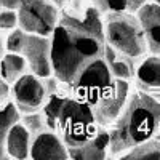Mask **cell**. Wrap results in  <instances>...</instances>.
Returning <instances> with one entry per match:
<instances>
[{
  "label": "cell",
  "mask_w": 160,
  "mask_h": 160,
  "mask_svg": "<svg viewBox=\"0 0 160 160\" xmlns=\"http://www.w3.org/2000/svg\"><path fill=\"white\" fill-rule=\"evenodd\" d=\"M102 13L88 7L82 18L59 13L51 32V69L61 83H72L88 62L104 56L106 37Z\"/></svg>",
  "instance_id": "cell-1"
},
{
  "label": "cell",
  "mask_w": 160,
  "mask_h": 160,
  "mask_svg": "<svg viewBox=\"0 0 160 160\" xmlns=\"http://www.w3.org/2000/svg\"><path fill=\"white\" fill-rule=\"evenodd\" d=\"M160 125V99L138 90L128 96L125 108L109 130V152L120 154L151 139Z\"/></svg>",
  "instance_id": "cell-2"
},
{
  "label": "cell",
  "mask_w": 160,
  "mask_h": 160,
  "mask_svg": "<svg viewBox=\"0 0 160 160\" xmlns=\"http://www.w3.org/2000/svg\"><path fill=\"white\" fill-rule=\"evenodd\" d=\"M104 37L106 43L130 58H139L148 51V43L136 15L130 11L104 13Z\"/></svg>",
  "instance_id": "cell-3"
},
{
  "label": "cell",
  "mask_w": 160,
  "mask_h": 160,
  "mask_svg": "<svg viewBox=\"0 0 160 160\" xmlns=\"http://www.w3.org/2000/svg\"><path fill=\"white\" fill-rule=\"evenodd\" d=\"M99 125L96 123L91 106L75 96L66 98L62 109L58 118V136L68 148H77L85 144L95 133Z\"/></svg>",
  "instance_id": "cell-4"
},
{
  "label": "cell",
  "mask_w": 160,
  "mask_h": 160,
  "mask_svg": "<svg viewBox=\"0 0 160 160\" xmlns=\"http://www.w3.org/2000/svg\"><path fill=\"white\" fill-rule=\"evenodd\" d=\"M69 85L75 98L88 102L93 108L114 90L115 77L112 75L108 61L102 56L88 62Z\"/></svg>",
  "instance_id": "cell-5"
},
{
  "label": "cell",
  "mask_w": 160,
  "mask_h": 160,
  "mask_svg": "<svg viewBox=\"0 0 160 160\" xmlns=\"http://www.w3.org/2000/svg\"><path fill=\"white\" fill-rule=\"evenodd\" d=\"M19 28L29 34L51 35L59 19L56 3L51 0H34V2L18 8Z\"/></svg>",
  "instance_id": "cell-6"
},
{
  "label": "cell",
  "mask_w": 160,
  "mask_h": 160,
  "mask_svg": "<svg viewBox=\"0 0 160 160\" xmlns=\"http://www.w3.org/2000/svg\"><path fill=\"white\" fill-rule=\"evenodd\" d=\"M19 55L28 61L32 74L40 78L53 75L51 69V37L40 34H26Z\"/></svg>",
  "instance_id": "cell-7"
},
{
  "label": "cell",
  "mask_w": 160,
  "mask_h": 160,
  "mask_svg": "<svg viewBox=\"0 0 160 160\" xmlns=\"http://www.w3.org/2000/svg\"><path fill=\"white\" fill-rule=\"evenodd\" d=\"M11 95L15 104L21 114L37 112L43 108L47 99V90L43 87L42 78L35 74H24L21 75L11 88Z\"/></svg>",
  "instance_id": "cell-8"
},
{
  "label": "cell",
  "mask_w": 160,
  "mask_h": 160,
  "mask_svg": "<svg viewBox=\"0 0 160 160\" xmlns=\"http://www.w3.org/2000/svg\"><path fill=\"white\" fill-rule=\"evenodd\" d=\"M130 96V83L128 80L115 78V87L108 96H104L98 104L93 106V114H95L96 123L99 127H109L112 125L117 117L122 114L125 104Z\"/></svg>",
  "instance_id": "cell-9"
},
{
  "label": "cell",
  "mask_w": 160,
  "mask_h": 160,
  "mask_svg": "<svg viewBox=\"0 0 160 160\" xmlns=\"http://www.w3.org/2000/svg\"><path fill=\"white\" fill-rule=\"evenodd\" d=\"M31 158L34 160H68V146L53 130H45L32 138Z\"/></svg>",
  "instance_id": "cell-10"
},
{
  "label": "cell",
  "mask_w": 160,
  "mask_h": 160,
  "mask_svg": "<svg viewBox=\"0 0 160 160\" xmlns=\"http://www.w3.org/2000/svg\"><path fill=\"white\" fill-rule=\"evenodd\" d=\"M136 16L146 37L148 51L152 55H160V5L146 2L136 11Z\"/></svg>",
  "instance_id": "cell-11"
},
{
  "label": "cell",
  "mask_w": 160,
  "mask_h": 160,
  "mask_svg": "<svg viewBox=\"0 0 160 160\" xmlns=\"http://www.w3.org/2000/svg\"><path fill=\"white\" fill-rule=\"evenodd\" d=\"M111 148V136L109 131L102 127L93 135L85 144L77 146V148H68L69 158L74 160H104L108 157Z\"/></svg>",
  "instance_id": "cell-12"
},
{
  "label": "cell",
  "mask_w": 160,
  "mask_h": 160,
  "mask_svg": "<svg viewBox=\"0 0 160 160\" xmlns=\"http://www.w3.org/2000/svg\"><path fill=\"white\" fill-rule=\"evenodd\" d=\"M31 144H32V136L21 122L15 123L10 128L5 139V148L10 158H18V160L29 158Z\"/></svg>",
  "instance_id": "cell-13"
},
{
  "label": "cell",
  "mask_w": 160,
  "mask_h": 160,
  "mask_svg": "<svg viewBox=\"0 0 160 160\" xmlns=\"http://www.w3.org/2000/svg\"><path fill=\"white\" fill-rule=\"evenodd\" d=\"M135 77L142 90L152 91L151 95L158 98L160 95V55L148 56L135 71Z\"/></svg>",
  "instance_id": "cell-14"
},
{
  "label": "cell",
  "mask_w": 160,
  "mask_h": 160,
  "mask_svg": "<svg viewBox=\"0 0 160 160\" xmlns=\"http://www.w3.org/2000/svg\"><path fill=\"white\" fill-rule=\"evenodd\" d=\"M104 59L108 61L109 69L115 78L130 80L135 75V68H133V62H131L133 58L118 53L117 50H114L108 43H106V50H104Z\"/></svg>",
  "instance_id": "cell-15"
},
{
  "label": "cell",
  "mask_w": 160,
  "mask_h": 160,
  "mask_svg": "<svg viewBox=\"0 0 160 160\" xmlns=\"http://www.w3.org/2000/svg\"><path fill=\"white\" fill-rule=\"evenodd\" d=\"M28 61L19 53H11L8 51L7 55L0 59V77L8 83H15L16 80L26 74L28 69Z\"/></svg>",
  "instance_id": "cell-16"
},
{
  "label": "cell",
  "mask_w": 160,
  "mask_h": 160,
  "mask_svg": "<svg viewBox=\"0 0 160 160\" xmlns=\"http://www.w3.org/2000/svg\"><path fill=\"white\" fill-rule=\"evenodd\" d=\"M123 160H160V141L148 139L122 155Z\"/></svg>",
  "instance_id": "cell-17"
},
{
  "label": "cell",
  "mask_w": 160,
  "mask_h": 160,
  "mask_svg": "<svg viewBox=\"0 0 160 160\" xmlns=\"http://www.w3.org/2000/svg\"><path fill=\"white\" fill-rule=\"evenodd\" d=\"M64 101H66V98L56 95V93H51V95H48L47 104H43V112H42L43 117H45V122H47L48 130L56 131L58 118H59V114H61V109H62Z\"/></svg>",
  "instance_id": "cell-18"
},
{
  "label": "cell",
  "mask_w": 160,
  "mask_h": 160,
  "mask_svg": "<svg viewBox=\"0 0 160 160\" xmlns=\"http://www.w3.org/2000/svg\"><path fill=\"white\" fill-rule=\"evenodd\" d=\"M19 120H21V112L18 111L16 104L8 101L3 108L0 109V139L5 141L10 128L15 123H18Z\"/></svg>",
  "instance_id": "cell-19"
},
{
  "label": "cell",
  "mask_w": 160,
  "mask_h": 160,
  "mask_svg": "<svg viewBox=\"0 0 160 160\" xmlns=\"http://www.w3.org/2000/svg\"><path fill=\"white\" fill-rule=\"evenodd\" d=\"M19 122L28 128V131L31 133V136H37L38 133H42L45 130H48L47 122H45V117L43 114H38V112H31V114H24L22 118Z\"/></svg>",
  "instance_id": "cell-20"
},
{
  "label": "cell",
  "mask_w": 160,
  "mask_h": 160,
  "mask_svg": "<svg viewBox=\"0 0 160 160\" xmlns=\"http://www.w3.org/2000/svg\"><path fill=\"white\" fill-rule=\"evenodd\" d=\"M19 26L18 10L13 8H3L0 10V29L2 31H11Z\"/></svg>",
  "instance_id": "cell-21"
},
{
  "label": "cell",
  "mask_w": 160,
  "mask_h": 160,
  "mask_svg": "<svg viewBox=\"0 0 160 160\" xmlns=\"http://www.w3.org/2000/svg\"><path fill=\"white\" fill-rule=\"evenodd\" d=\"M26 32L24 29L21 28H15L11 29L10 35L7 37V51H11V53H19L21 51V47H22V42H24V37H26Z\"/></svg>",
  "instance_id": "cell-22"
},
{
  "label": "cell",
  "mask_w": 160,
  "mask_h": 160,
  "mask_svg": "<svg viewBox=\"0 0 160 160\" xmlns=\"http://www.w3.org/2000/svg\"><path fill=\"white\" fill-rule=\"evenodd\" d=\"M128 11V0H106V13Z\"/></svg>",
  "instance_id": "cell-23"
},
{
  "label": "cell",
  "mask_w": 160,
  "mask_h": 160,
  "mask_svg": "<svg viewBox=\"0 0 160 160\" xmlns=\"http://www.w3.org/2000/svg\"><path fill=\"white\" fill-rule=\"evenodd\" d=\"M8 98H10V83L2 78L0 80V109L8 102Z\"/></svg>",
  "instance_id": "cell-24"
},
{
  "label": "cell",
  "mask_w": 160,
  "mask_h": 160,
  "mask_svg": "<svg viewBox=\"0 0 160 160\" xmlns=\"http://www.w3.org/2000/svg\"><path fill=\"white\" fill-rule=\"evenodd\" d=\"M148 0H128V11L130 13H136Z\"/></svg>",
  "instance_id": "cell-25"
},
{
  "label": "cell",
  "mask_w": 160,
  "mask_h": 160,
  "mask_svg": "<svg viewBox=\"0 0 160 160\" xmlns=\"http://www.w3.org/2000/svg\"><path fill=\"white\" fill-rule=\"evenodd\" d=\"M93 7H96L101 13H106V0H90Z\"/></svg>",
  "instance_id": "cell-26"
},
{
  "label": "cell",
  "mask_w": 160,
  "mask_h": 160,
  "mask_svg": "<svg viewBox=\"0 0 160 160\" xmlns=\"http://www.w3.org/2000/svg\"><path fill=\"white\" fill-rule=\"evenodd\" d=\"M8 154H7V148H5V141L0 139V158H7Z\"/></svg>",
  "instance_id": "cell-27"
},
{
  "label": "cell",
  "mask_w": 160,
  "mask_h": 160,
  "mask_svg": "<svg viewBox=\"0 0 160 160\" xmlns=\"http://www.w3.org/2000/svg\"><path fill=\"white\" fill-rule=\"evenodd\" d=\"M51 2H53V3H56V5H61V3L66 2V0H51Z\"/></svg>",
  "instance_id": "cell-28"
},
{
  "label": "cell",
  "mask_w": 160,
  "mask_h": 160,
  "mask_svg": "<svg viewBox=\"0 0 160 160\" xmlns=\"http://www.w3.org/2000/svg\"><path fill=\"white\" fill-rule=\"evenodd\" d=\"M154 3H157V5H160V0H152Z\"/></svg>",
  "instance_id": "cell-29"
},
{
  "label": "cell",
  "mask_w": 160,
  "mask_h": 160,
  "mask_svg": "<svg viewBox=\"0 0 160 160\" xmlns=\"http://www.w3.org/2000/svg\"><path fill=\"white\" fill-rule=\"evenodd\" d=\"M0 10H3V3H2V0H0Z\"/></svg>",
  "instance_id": "cell-30"
},
{
  "label": "cell",
  "mask_w": 160,
  "mask_h": 160,
  "mask_svg": "<svg viewBox=\"0 0 160 160\" xmlns=\"http://www.w3.org/2000/svg\"><path fill=\"white\" fill-rule=\"evenodd\" d=\"M157 99H160V95H158V98H157Z\"/></svg>",
  "instance_id": "cell-31"
},
{
  "label": "cell",
  "mask_w": 160,
  "mask_h": 160,
  "mask_svg": "<svg viewBox=\"0 0 160 160\" xmlns=\"http://www.w3.org/2000/svg\"><path fill=\"white\" fill-rule=\"evenodd\" d=\"M158 130H160V125H158Z\"/></svg>",
  "instance_id": "cell-32"
}]
</instances>
